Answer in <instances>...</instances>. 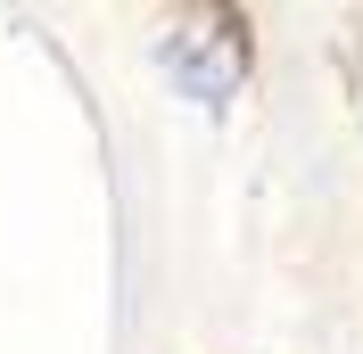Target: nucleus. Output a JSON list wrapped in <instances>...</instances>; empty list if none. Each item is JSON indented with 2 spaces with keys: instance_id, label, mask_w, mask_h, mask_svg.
Here are the masks:
<instances>
[{
  "instance_id": "obj_1",
  "label": "nucleus",
  "mask_w": 363,
  "mask_h": 354,
  "mask_svg": "<svg viewBox=\"0 0 363 354\" xmlns=\"http://www.w3.org/2000/svg\"><path fill=\"white\" fill-rule=\"evenodd\" d=\"M157 74L182 91V99H199V108H223L231 91L248 83V25L231 0H199L182 25L157 33Z\"/></svg>"
}]
</instances>
